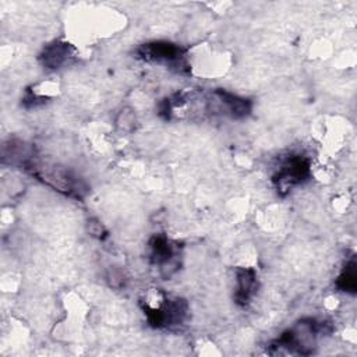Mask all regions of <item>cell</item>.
Returning a JSON list of instances; mask_svg holds the SVG:
<instances>
[{"label": "cell", "instance_id": "2", "mask_svg": "<svg viewBox=\"0 0 357 357\" xmlns=\"http://www.w3.org/2000/svg\"><path fill=\"white\" fill-rule=\"evenodd\" d=\"M310 176V160L301 155H290L279 165L273 183L279 192H287Z\"/></svg>", "mask_w": 357, "mask_h": 357}, {"label": "cell", "instance_id": "4", "mask_svg": "<svg viewBox=\"0 0 357 357\" xmlns=\"http://www.w3.org/2000/svg\"><path fill=\"white\" fill-rule=\"evenodd\" d=\"M209 110L220 112L231 119H243L251 112V102L223 89H215L211 93Z\"/></svg>", "mask_w": 357, "mask_h": 357}, {"label": "cell", "instance_id": "8", "mask_svg": "<svg viewBox=\"0 0 357 357\" xmlns=\"http://www.w3.org/2000/svg\"><path fill=\"white\" fill-rule=\"evenodd\" d=\"M336 286L346 293H356L357 287V279H356V262L351 259L349 264H346L344 269L336 279Z\"/></svg>", "mask_w": 357, "mask_h": 357}, {"label": "cell", "instance_id": "1", "mask_svg": "<svg viewBox=\"0 0 357 357\" xmlns=\"http://www.w3.org/2000/svg\"><path fill=\"white\" fill-rule=\"evenodd\" d=\"M25 167L31 169V172L35 177H38L47 185L53 187L54 190H57L66 195L81 198L82 194L86 191L84 183L63 167L45 166L40 163H35L33 160L28 162V165Z\"/></svg>", "mask_w": 357, "mask_h": 357}, {"label": "cell", "instance_id": "5", "mask_svg": "<svg viewBox=\"0 0 357 357\" xmlns=\"http://www.w3.org/2000/svg\"><path fill=\"white\" fill-rule=\"evenodd\" d=\"M151 261L158 265L165 278L172 276L177 271V250L174 244L163 234H156L149 241Z\"/></svg>", "mask_w": 357, "mask_h": 357}, {"label": "cell", "instance_id": "7", "mask_svg": "<svg viewBox=\"0 0 357 357\" xmlns=\"http://www.w3.org/2000/svg\"><path fill=\"white\" fill-rule=\"evenodd\" d=\"M257 287V272L252 268H240L236 272V301L245 305Z\"/></svg>", "mask_w": 357, "mask_h": 357}, {"label": "cell", "instance_id": "6", "mask_svg": "<svg viewBox=\"0 0 357 357\" xmlns=\"http://www.w3.org/2000/svg\"><path fill=\"white\" fill-rule=\"evenodd\" d=\"M74 47L63 40H54L50 45H46L40 53V61L46 68H60L70 59L74 57Z\"/></svg>", "mask_w": 357, "mask_h": 357}, {"label": "cell", "instance_id": "3", "mask_svg": "<svg viewBox=\"0 0 357 357\" xmlns=\"http://www.w3.org/2000/svg\"><path fill=\"white\" fill-rule=\"evenodd\" d=\"M137 53H138V57L146 61H159L170 66L172 64L180 66L181 63H184L185 49L172 42L156 40V42H148L141 45Z\"/></svg>", "mask_w": 357, "mask_h": 357}, {"label": "cell", "instance_id": "9", "mask_svg": "<svg viewBox=\"0 0 357 357\" xmlns=\"http://www.w3.org/2000/svg\"><path fill=\"white\" fill-rule=\"evenodd\" d=\"M132 123H135V119H134V114L131 112L124 110V112L120 113V117L117 120V126L121 127V130H124V131L131 130L134 127Z\"/></svg>", "mask_w": 357, "mask_h": 357}]
</instances>
